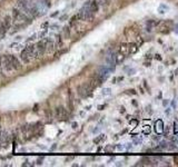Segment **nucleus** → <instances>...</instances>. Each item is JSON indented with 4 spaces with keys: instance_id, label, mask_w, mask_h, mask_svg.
Returning a JSON list of instances; mask_svg holds the SVG:
<instances>
[{
    "instance_id": "nucleus-7",
    "label": "nucleus",
    "mask_w": 178,
    "mask_h": 167,
    "mask_svg": "<svg viewBox=\"0 0 178 167\" xmlns=\"http://www.w3.org/2000/svg\"><path fill=\"white\" fill-rule=\"evenodd\" d=\"M170 26H171V22H168V21H163L159 24L158 26V31L162 32V34H168L170 31Z\"/></svg>"
},
{
    "instance_id": "nucleus-17",
    "label": "nucleus",
    "mask_w": 178,
    "mask_h": 167,
    "mask_svg": "<svg viewBox=\"0 0 178 167\" xmlns=\"http://www.w3.org/2000/svg\"><path fill=\"white\" fill-rule=\"evenodd\" d=\"M102 138H105V136H104V135H102V136H100V137H98V138H96V139L94 141V143H95V144H98L99 141H102Z\"/></svg>"
},
{
    "instance_id": "nucleus-19",
    "label": "nucleus",
    "mask_w": 178,
    "mask_h": 167,
    "mask_svg": "<svg viewBox=\"0 0 178 167\" xmlns=\"http://www.w3.org/2000/svg\"><path fill=\"white\" fill-rule=\"evenodd\" d=\"M178 131V124L177 121H175V133H177Z\"/></svg>"
},
{
    "instance_id": "nucleus-6",
    "label": "nucleus",
    "mask_w": 178,
    "mask_h": 167,
    "mask_svg": "<svg viewBox=\"0 0 178 167\" xmlns=\"http://www.w3.org/2000/svg\"><path fill=\"white\" fill-rule=\"evenodd\" d=\"M9 59H10V64L13 66L15 71H19V70L22 69V65L20 64V61H19L13 55H9Z\"/></svg>"
},
{
    "instance_id": "nucleus-13",
    "label": "nucleus",
    "mask_w": 178,
    "mask_h": 167,
    "mask_svg": "<svg viewBox=\"0 0 178 167\" xmlns=\"http://www.w3.org/2000/svg\"><path fill=\"white\" fill-rule=\"evenodd\" d=\"M78 20H79L78 16H74V17L71 18V20H70V24H69V26H70V27H76L77 25H78Z\"/></svg>"
},
{
    "instance_id": "nucleus-15",
    "label": "nucleus",
    "mask_w": 178,
    "mask_h": 167,
    "mask_svg": "<svg viewBox=\"0 0 178 167\" xmlns=\"http://www.w3.org/2000/svg\"><path fill=\"white\" fill-rule=\"evenodd\" d=\"M136 41H137V44H136L137 46H140V45L144 42V40L141 39V37H140V36H137V37H136Z\"/></svg>"
},
{
    "instance_id": "nucleus-18",
    "label": "nucleus",
    "mask_w": 178,
    "mask_h": 167,
    "mask_svg": "<svg viewBox=\"0 0 178 167\" xmlns=\"http://www.w3.org/2000/svg\"><path fill=\"white\" fill-rule=\"evenodd\" d=\"M110 3V0H102V6H108Z\"/></svg>"
},
{
    "instance_id": "nucleus-10",
    "label": "nucleus",
    "mask_w": 178,
    "mask_h": 167,
    "mask_svg": "<svg viewBox=\"0 0 178 167\" xmlns=\"http://www.w3.org/2000/svg\"><path fill=\"white\" fill-rule=\"evenodd\" d=\"M89 9H90V11H92L94 13H96L97 11H98V9H99V5L96 2V0L90 1V3H89Z\"/></svg>"
},
{
    "instance_id": "nucleus-21",
    "label": "nucleus",
    "mask_w": 178,
    "mask_h": 167,
    "mask_svg": "<svg viewBox=\"0 0 178 167\" xmlns=\"http://www.w3.org/2000/svg\"><path fill=\"white\" fill-rule=\"evenodd\" d=\"M41 162H42V158H39V159H38V164H41Z\"/></svg>"
},
{
    "instance_id": "nucleus-4",
    "label": "nucleus",
    "mask_w": 178,
    "mask_h": 167,
    "mask_svg": "<svg viewBox=\"0 0 178 167\" xmlns=\"http://www.w3.org/2000/svg\"><path fill=\"white\" fill-rule=\"evenodd\" d=\"M13 19L15 21H27L28 18L25 13H22L21 10L17 9V8H13Z\"/></svg>"
},
{
    "instance_id": "nucleus-8",
    "label": "nucleus",
    "mask_w": 178,
    "mask_h": 167,
    "mask_svg": "<svg viewBox=\"0 0 178 167\" xmlns=\"http://www.w3.org/2000/svg\"><path fill=\"white\" fill-rule=\"evenodd\" d=\"M0 25L8 31V30L10 29V27L13 26V18H11L10 16H6V17L2 19V21L0 22Z\"/></svg>"
},
{
    "instance_id": "nucleus-9",
    "label": "nucleus",
    "mask_w": 178,
    "mask_h": 167,
    "mask_svg": "<svg viewBox=\"0 0 178 167\" xmlns=\"http://www.w3.org/2000/svg\"><path fill=\"white\" fill-rule=\"evenodd\" d=\"M119 53H121V55H124L125 57L128 56L130 52H129V45L128 44H121L120 46H119Z\"/></svg>"
},
{
    "instance_id": "nucleus-16",
    "label": "nucleus",
    "mask_w": 178,
    "mask_h": 167,
    "mask_svg": "<svg viewBox=\"0 0 178 167\" xmlns=\"http://www.w3.org/2000/svg\"><path fill=\"white\" fill-rule=\"evenodd\" d=\"M69 110H74V104H73V98L69 99Z\"/></svg>"
},
{
    "instance_id": "nucleus-1",
    "label": "nucleus",
    "mask_w": 178,
    "mask_h": 167,
    "mask_svg": "<svg viewBox=\"0 0 178 167\" xmlns=\"http://www.w3.org/2000/svg\"><path fill=\"white\" fill-rule=\"evenodd\" d=\"M20 58H21V60H22L24 63H26V64H29V63H31L34 59H36L35 45H31V46L26 47L25 49L21 51V53H20Z\"/></svg>"
},
{
    "instance_id": "nucleus-2",
    "label": "nucleus",
    "mask_w": 178,
    "mask_h": 167,
    "mask_svg": "<svg viewBox=\"0 0 178 167\" xmlns=\"http://www.w3.org/2000/svg\"><path fill=\"white\" fill-rule=\"evenodd\" d=\"M92 90H94V88L90 86V84L87 81V83H82L81 85L78 86L77 92H78V95H79L80 97H84V98H85V97H87V96H89V95L91 94Z\"/></svg>"
},
{
    "instance_id": "nucleus-14",
    "label": "nucleus",
    "mask_w": 178,
    "mask_h": 167,
    "mask_svg": "<svg viewBox=\"0 0 178 167\" xmlns=\"http://www.w3.org/2000/svg\"><path fill=\"white\" fill-rule=\"evenodd\" d=\"M63 36H64L65 38H69V36H70V30H69V27L66 26L64 28V30H63Z\"/></svg>"
},
{
    "instance_id": "nucleus-20",
    "label": "nucleus",
    "mask_w": 178,
    "mask_h": 167,
    "mask_svg": "<svg viewBox=\"0 0 178 167\" xmlns=\"http://www.w3.org/2000/svg\"><path fill=\"white\" fill-rule=\"evenodd\" d=\"M77 126H78L77 123H74V124H73V128H77Z\"/></svg>"
},
{
    "instance_id": "nucleus-12",
    "label": "nucleus",
    "mask_w": 178,
    "mask_h": 167,
    "mask_svg": "<svg viewBox=\"0 0 178 167\" xmlns=\"http://www.w3.org/2000/svg\"><path fill=\"white\" fill-rule=\"evenodd\" d=\"M129 45V52L130 53H135L138 50V46L136 44H128Z\"/></svg>"
},
{
    "instance_id": "nucleus-3",
    "label": "nucleus",
    "mask_w": 178,
    "mask_h": 167,
    "mask_svg": "<svg viewBox=\"0 0 178 167\" xmlns=\"http://www.w3.org/2000/svg\"><path fill=\"white\" fill-rule=\"evenodd\" d=\"M46 41L40 40L35 45V51H36V58H40L46 53Z\"/></svg>"
},
{
    "instance_id": "nucleus-11",
    "label": "nucleus",
    "mask_w": 178,
    "mask_h": 167,
    "mask_svg": "<svg viewBox=\"0 0 178 167\" xmlns=\"http://www.w3.org/2000/svg\"><path fill=\"white\" fill-rule=\"evenodd\" d=\"M163 127H164L163 121H162V120H157V121H156V133H157V134L163 133V129H164Z\"/></svg>"
},
{
    "instance_id": "nucleus-5",
    "label": "nucleus",
    "mask_w": 178,
    "mask_h": 167,
    "mask_svg": "<svg viewBox=\"0 0 178 167\" xmlns=\"http://www.w3.org/2000/svg\"><path fill=\"white\" fill-rule=\"evenodd\" d=\"M55 115L59 119H65V118L68 117V112H67V109L65 108L64 106H58L55 109Z\"/></svg>"
}]
</instances>
